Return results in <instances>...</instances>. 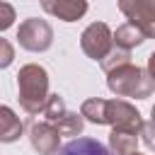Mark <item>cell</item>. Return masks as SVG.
I'll use <instances>...</instances> for the list:
<instances>
[{
    "label": "cell",
    "mask_w": 155,
    "mask_h": 155,
    "mask_svg": "<svg viewBox=\"0 0 155 155\" xmlns=\"http://www.w3.org/2000/svg\"><path fill=\"white\" fill-rule=\"evenodd\" d=\"M80 46H82V51H85L87 58L102 63V61L109 56V51L114 48V31H111L104 22H92V24L82 31Z\"/></svg>",
    "instance_id": "cell-5"
},
{
    "label": "cell",
    "mask_w": 155,
    "mask_h": 155,
    "mask_svg": "<svg viewBox=\"0 0 155 155\" xmlns=\"http://www.w3.org/2000/svg\"><path fill=\"white\" fill-rule=\"evenodd\" d=\"M143 41H145V34H143L138 27H133L131 22L116 27V31H114V46L121 48V51H133V48L140 46Z\"/></svg>",
    "instance_id": "cell-12"
},
{
    "label": "cell",
    "mask_w": 155,
    "mask_h": 155,
    "mask_svg": "<svg viewBox=\"0 0 155 155\" xmlns=\"http://www.w3.org/2000/svg\"><path fill=\"white\" fill-rule=\"evenodd\" d=\"M41 7L61 22H78L87 12V0H44Z\"/></svg>",
    "instance_id": "cell-8"
},
{
    "label": "cell",
    "mask_w": 155,
    "mask_h": 155,
    "mask_svg": "<svg viewBox=\"0 0 155 155\" xmlns=\"http://www.w3.org/2000/svg\"><path fill=\"white\" fill-rule=\"evenodd\" d=\"M15 7L10 5V2H2L0 0V31H5V29H10L12 24H15Z\"/></svg>",
    "instance_id": "cell-16"
},
{
    "label": "cell",
    "mask_w": 155,
    "mask_h": 155,
    "mask_svg": "<svg viewBox=\"0 0 155 155\" xmlns=\"http://www.w3.org/2000/svg\"><path fill=\"white\" fill-rule=\"evenodd\" d=\"M119 10L145 39H155V0H119Z\"/></svg>",
    "instance_id": "cell-6"
},
{
    "label": "cell",
    "mask_w": 155,
    "mask_h": 155,
    "mask_svg": "<svg viewBox=\"0 0 155 155\" xmlns=\"http://www.w3.org/2000/svg\"><path fill=\"white\" fill-rule=\"evenodd\" d=\"M22 128L24 126H22L19 116L10 107L0 104V143H15L22 136Z\"/></svg>",
    "instance_id": "cell-11"
},
{
    "label": "cell",
    "mask_w": 155,
    "mask_h": 155,
    "mask_svg": "<svg viewBox=\"0 0 155 155\" xmlns=\"http://www.w3.org/2000/svg\"><path fill=\"white\" fill-rule=\"evenodd\" d=\"M150 116H153V121H155V104H153V109H150Z\"/></svg>",
    "instance_id": "cell-20"
},
{
    "label": "cell",
    "mask_w": 155,
    "mask_h": 155,
    "mask_svg": "<svg viewBox=\"0 0 155 155\" xmlns=\"http://www.w3.org/2000/svg\"><path fill=\"white\" fill-rule=\"evenodd\" d=\"M53 126L58 128L61 136H80V133H82V126H85V116L78 114V111H70V109H68L65 116L58 119Z\"/></svg>",
    "instance_id": "cell-13"
},
{
    "label": "cell",
    "mask_w": 155,
    "mask_h": 155,
    "mask_svg": "<svg viewBox=\"0 0 155 155\" xmlns=\"http://www.w3.org/2000/svg\"><path fill=\"white\" fill-rule=\"evenodd\" d=\"M65 111H68V107H65L63 97H61V94H48V99H46V104H44V116H46V121H48V124H56L58 119L65 116Z\"/></svg>",
    "instance_id": "cell-14"
},
{
    "label": "cell",
    "mask_w": 155,
    "mask_h": 155,
    "mask_svg": "<svg viewBox=\"0 0 155 155\" xmlns=\"http://www.w3.org/2000/svg\"><path fill=\"white\" fill-rule=\"evenodd\" d=\"M12 61H15V48H12V44L0 36V70L7 68V65H12Z\"/></svg>",
    "instance_id": "cell-18"
},
{
    "label": "cell",
    "mask_w": 155,
    "mask_h": 155,
    "mask_svg": "<svg viewBox=\"0 0 155 155\" xmlns=\"http://www.w3.org/2000/svg\"><path fill=\"white\" fill-rule=\"evenodd\" d=\"M17 92L19 104L27 114L44 111V104L48 99V73L39 63H27L17 73Z\"/></svg>",
    "instance_id": "cell-2"
},
{
    "label": "cell",
    "mask_w": 155,
    "mask_h": 155,
    "mask_svg": "<svg viewBox=\"0 0 155 155\" xmlns=\"http://www.w3.org/2000/svg\"><path fill=\"white\" fill-rule=\"evenodd\" d=\"M133 155H140V153H133Z\"/></svg>",
    "instance_id": "cell-21"
},
{
    "label": "cell",
    "mask_w": 155,
    "mask_h": 155,
    "mask_svg": "<svg viewBox=\"0 0 155 155\" xmlns=\"http://www.w3.org/2000/svg\"><path fill=\"white\" fill-rule=\"evenodd\" d=\"M56 155H114V153L94 138H73L65 145H61Z\"/></svg>",
    "instance_id": "cell-10"
},
{
    "label": "cell",
    "mask_w": 155,
    "mask_h": 155,
    "mask_svg": "<svg viewBox=\"0 0 155 155\" xmlns=\"http://www.w3.org/2000/svg\"><path fill=\"white\" fill-rule=\"evenodd\" d=\"M145 70H148V73H150V78L155 80V51L148 56V68H145Z\"/></svg>",
    "instance_id": "cell-19"
},
{
    "label": "cell",
    "mask_w": 155,
    "mask_h": 155,
    "mask_svg": "<svg viewBox=\"0 0 155 155\" xmlns=\"http://www.w3.org/2000/svg\"><path fill=\"white\" fill-rule=\"evenodd\" d=\"M17 41L24 51H31V53H44L51 48L53 44V29L46 19H39V17H27L19 29H17Z\"/></svg>",
    "instance_id": "cell-4"
},
{
    "label": "cell",
    "mask_w": 155,
    "mask_h": 155,
    "mask_svg": "<svg viewBox=\"0 0 155 155\" xmlns=\"http://www.w3.org/2000/svg\"><path fill=\"white\" fill-rule=\"evenodd\" d=\"M29 143L39 155H56L61 150V133L48 121H34L29 126Z\"/></svg>",
    "instance_id": "cell-7"
},
{
    "label": "cell",
    "mask_w": 155,
    "mask_h": 155,
    "mask_svg": "<svg viewBox=\"0 0 155 155\" xmlns=\"http://www.w3.org/2000/svg\"><path fill=\"white\" fill-rule=\"evenodd\" d=\"M140 138L145 143V148L150 153H155V121H143V128H140Z\"/></svg>",
    "instance_id": "cell-17"
},
{
    "label": "cell",
    "mask_w": 155,
    "mask_h": 155,
    "mask_svg": "<svg viewBox=\"0 0 155 155\" xmlns=\"http://www.w3.org/2000/svg\"><path fill=\"white\" fill-rule=\"evenodd\" d=\"M80 114L85 116V121H92L97 126L107 124L111 128H133L140 131L143 128V116L140 111L126 102V99H102V97H92L85 99L80 107Z\"/></svg>",
    "instance_id": "cell-1"
},
{
    "label": "cell",
    "mask_w": 155,
    "mask_h": 155,
    "mask_svg": "<svg viewBox=\"0 0 155 155\" xmlns=\"http://www.w3.org/2000/svg\"><path fill=\"white\" fill-rule=\"evenodd\" d=\"M124 63H131V51H121V48H111L109 51V56L99 63L102 68H104V73H109L111 68H116V65H124Z\"/></svg>",
    "instance_id": "cell-15"
},
{
    "label": "cell",
    "mask_w": 155,
    "mask_h": 155,
    "mask_svg": "<svg viewBox=\"0 0 155 155\" xmlns=\"http://www.w3.org/2000/svg\"><path fill=\"white\" fill-rule=\"evenodd\" d=\"M39 2H44V0H39Z\"/></svg>",
    "instance_id": "cell-22"
},
{
    "label": "cell",
    "mask_w": 155,
    "mask_h": 155,
    "mask_svg": "<svg viewBox=\"0 0 155 155\" xmlns=\"http://www.w3.org/2000/svg\"><path fill=\"white\" fill-rule=\"evenodd\" d=\"M138 136L140 131H133V128H111L109 133V150L114 155H133L138 153Z\"/></svg>",
    "instance_id": "cell-9"
},
{
    "label": "cell",
    "mask_w": 155,
    "mask_h": 155,
    "mask_svg": "<svg viewBox=\"0 0 155 155\" xmlns=\"http://www.w3.org/2000/svg\"><path fill=\"white\" fill-rule=\"evenodd\" d=\"M107 87L116 97H133V99H145L155 92V80L145 68H138L133 63L116 65L107 73Z\"/></svg>",
    "instance_id": "cell-3"
}]
</instances>
